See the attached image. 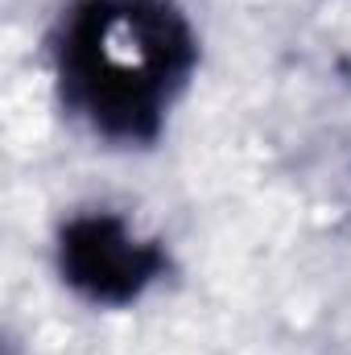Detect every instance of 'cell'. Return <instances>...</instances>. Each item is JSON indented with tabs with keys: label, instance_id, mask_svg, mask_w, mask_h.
I'll list each match as a JSON object with an SVG mask.
<instances>
[{
	"label": "cell",
	"instance_id": "cell-1",
	"mask_svg": "<svg viewBox=\"0 0 351 355\" xmlns=\"http://www.w3.org/2000/svg\"><path fill=\"white\" fill-rule=\"evenodd\" d=\"M62 103L108 141H153L194 67V33L166 0H79L58 33Z\"/></svg>",
	"mask_w": 351,
	"mask_h": 355
},
{
	"label": "cell",
	"instance_id": "cell-2",
	"mask_svg": "<svg viewBox=\"0 0 351 355\" xmlns=\"http://www.w3.org/2000/svg\"><path fill=\"white\" fill-rule=\"evenodd\" d=\"M58 265L83 297L103 306H124L141 297L145 285L157 281L166 257L157 244L141 240L116 215H79L62 227Z\"/></svg>",
	"mask_w": 351,
	"mask_h": 355
}]
</instances>
